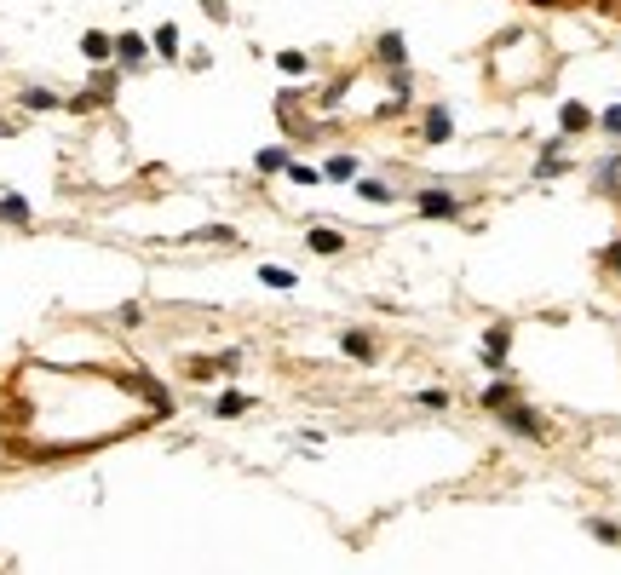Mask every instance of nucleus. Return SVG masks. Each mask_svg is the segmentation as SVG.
Masks as SVG:
<instances>
[{
    "label": "nucleus",
    "instance_id": "25",
    "mask_svg": "<svg viewBox=\"0 0 621 575\" xmlns=\"http://www.w3.org/2000/svg\"><path fill=\"white\" fill-rule=\"evenodd\" d=\"M604 133H621V110H604Z\"/></svg>",
    "mask_w": 621,
    "mask_h": 575
},
{
    "label": "nucleus",
    "instance_id": "14",
    "mask_svg": "<svg viewBox=\"0 0 621 575\" xmlns=\"http://www.w3.org/2000/svg\"><path fill=\"white\" fill-rule=\"evenodd\" d=\"M357 196H363V202H374V207L397 202V196H391V184H380V179H363V184H357Z\"/></svg>",
    "mask_w": 621,
    "mask_h": 575
},
{
    "label": "nucleus",
    "instance_id": "6",
    "mask_svg": "<svg viewBox=\"0 0 621 575\" xmlns=\"http://www.w3.org/2000/svg\"><path fill=\"white\" fill-rule=\"evenodd\" d=\"M115 58L133 69V64H144V35H115Z\"/></svg>",
    "mask_w": 621,
    "mask_h": 575
},
{
    "label": "nucleus",
    "instance_id": "8",
    "mask_svg": "<svg viewBox=\"0 0 621 575\" xmlns=\"http://www.w3.org/2000/svg\"><path fill=\"white\" fill-rule=\"evenodd\" d=\"M380 64H409V46H403V35H380Z\"/></svg>",
    "mask_w": 621,
    "mask_h": 575
},
{
    "label": "nucleus",
    "instance_id": "24",
    "mask_svg": "<svg viewBox=\"0 0 621 575\" xmlns=\"http://www.w3.org/2000/svg\"><path fill=\"white\" fill-rule=\"evenodd\" d=\"M604 265H610V271L621 276V242H610V248H604Z\"/></svg>",
    "mask_w": 621,
    "mask_h": 575
},
{
    "label": "nucleus",
    "instance_id": "5",
    "mask_svg": "<svg viewBox=\"0 0 621 575\" xmlns=\"http://www.w3.org/2000/svg\"><path fill=\"white\" fill-rule=\"evenodd\" d=\"M18 104H23L29 115H46V110H58L64 98H58V92H46V87H23V92H18Z\"/></svg>",
    "mask_w": 621,
    "mask_h": 575
},
{
    "label": "nucleus",
    "instance_id": "7",
    "mask_svg": "<svg viewBox=\"0 0 621 575\" xmlns=\"http://www.w3.org/2000/svg\"><path fill=\"white\" fill-rule=\"evenodd\" d=\"M340 345H345V357H357V363H374V340H368L363 328H351Z\"/></svg>",
    "mask_w": 621,
    "mask_h": 575
},
{
    "label": "nucleus",
    "instance_id": "15",
    "mask_svg": "<svg viewBox=\"0 0 621 575\" xmlns=\"http://www.w3.org/2000/svg\"><path fill=\"white\" fill-rule=\"evenodd\" d=\"M449 133H455V121H449V110H432V115H426V138H432V144H443Z\"/></svg>",
    "mask_w": 621,
    "mask_h": 575
},
{
    "label": "nucleus",
    "instance_id": "1",
    "mask_svg": "<svg viewBox=\"0 0 621 575\" xmlns=\"http://www.w3.org/2000/svg\"><path fill=\"white\" fill-rule=\"evenodd\" d=\"M414 207H420V213H426V219H455L460 207V196L455 190H443V184H432V190H420V196H414Z\"/></svg>",
    "mask_w": 621,
    "mask_h": 575
},
{
    "label": "nucleus",
    "instance_id": "20",
    "mask_svg": "<svg viewBox=\"0 0 621 575\" xmlns=\"http://www.w3.org/2000/svg\"><path fill=\"white\" fill-rule=\"evenodd\" d=\"M259 173H288V150H259Z\"/></svg>",
    "mask_w": 621,
    "mask_h": 575
},
{
    "label": "nucleus",
    "instance_id": "2",
    "mask_svg": "<svg viewBox=\"0 0 621 575\" xmlns=\"http://www.w3.org/2000/svg\"><path fill=\"white\" fill-rule=\"evenodd\" d=\"M501 426H506L512 437H547V420H541L535 409H524V403H506V409H501Z\"/></svg>",
    "mask_w": 621,
    "mask_h": 575
},
{
    "label": "nucleus",
    "instance_id": "9",
    "mask_svg": "<svg viewBox=\"0 0 621 575\" xmlns=\"http://www.w3.org/2000/svg\"><path fill=\"white\" fill-rule=\"evenodd\" d=\"M506 403H518V391L506 386V380H495V386H483V409H495V414H501Z\"/></svg>",
    "mask_w": 621,
    "mask_h": 575
},
{
    "label": "nucleus",
    "instance_id": "21",
    "mask_svg": "<svg viewBox=\"0 0 621 575\" xmlns=\"http://www.w3.org/2000/svg\"><path fill=\"white\" fill-rule=\"evenodd\" d=\"M190 242H236V230H230V225H213V230H196Z\"/></svg>",
    "mask_w": 621,
    "mask_h": 575
},
{
    "label": "nucleus",
    "instance_id": "18",
    "mask_svg": "<svg viewBox=\"0 0 621 575\" xmlns=\"http://www.w3.org/2000/svg\"><path fill=\"white\" fill-rule=\"evenodd\" d=\"M259 282H265V288H294V271H282V265H259Z\"/></svg>",
    "mask_w": 621,
    "mask_h": 575
},
{
    "label": "nucleus",
    "instance_id": "17",
    "mask_svg": "<svg viewBox=\"0 0 621 575\" xmlns=\"http://www.w3.org/2000/svg\"><path fill=\"white\" fill-rule=\"evenodd\" d=\"M276 69H282V75H305L311 58H305V52H276Z\"/></svg>",
    "mask_w": 621,
    "mask_h": 575
},
{
    "label": "nucleus",
    "instance_id": "11",
    "mask_svg": "<svg viewBox=\"0 0 621 575\" xmlns=\"http://www.w3.org/2000/svg\"><path fill=\"white\" fill-rule=\"evenodd\" d=\"M213 409H219V420H236V414H248V409H253V397H242V391H225Z\"/></svg>",
    "mask_w": 621,
    "mask_h": 575
},
{
    "label": "nucleus",
    "instance_id": "22",
    "mask_svg": "<svg viewBox=\"0 0 621 575\" xmlns=\"http://www.w3.org/2000/svg\"><path fill=\"white\" fill-rule=\"evenodd\" d=\"M288 179H294V184H317L322 173H317V167H305V161H288Z\"/></svg>",
    "mask_w": 621,
    "mask_h": 575
},
{
    "label": "nucleus",
    "instance_id": "19",
    "mask_svg": "<svg viewBox=\"0 0 621 575\" xmlns=\"http://www.w3.org/2000/svg\"><path fill=\"white\" fill-rule=\"evenodd\" d=\"M156 52H161V58H173V52H179V29H173V23H161V29H156Z\"/></svg>",
    "mask_w": 621,
    "mask_h": 575
},
{
    "label": "nucleus",
    "instance_id": "4",
    "mask_svg": "<svg viewBox=\"0 0 621 575\" xmlns=\"http://www.w3.org/2000/svg\"><path fill=\"white\" fill-rule=\"evenodd\" d=\"M305 248L328 259V253H340V248H345V236H340V230H328V225H311V230H305Z\"/></svg>",
    "mask_w": 621,
    "mask_h": 575
},
{
    "label": "nucleus",
    "instance_id": "10",
    "mask_svg": "<svg viewBox=\"0 0 621 575\" xmlns=\"http://www.w3.org/2000/svg\"><path fill=\"white\" fill-rule=\"evenodd\" d=\"M81 52H87L92 64H104V58L115 52V41H110V35H98V29H92V35H81Z\"/></svg>",
    "mask_w": 621,
    "mask_h": 575
},
{
    "label": "nucleus",
    "instance_id": "13",
    "mask_svg": "<svg viewBox=\"0 0 621 575\" xmlns=\"http://www.w3.org/2000/svg\"><path fill=\"white\" fill-rule=\"evenodd\" d=\"M322 179H340V184H351V179H357V156H334L328 167H322Z\"/></svg>",
    "mask_w": 621,
    "mask_h": 575
},
{
    "label": "nucleus",
    "instance_id": "23",
    "mask_svg": "<svg viewBox=\"0 0 621 575\" xmlns=\"http://www.w3.org/2000/svg\"><path fill=\"white\" fill-rule=\"evenodd\" d=\"M414 403H420V409H449V391H420V397H414Z\"/></svg>",
    "mask_w": 621,
    "mask_h": 575
},
{
    "label": "nucleus",
    "instance_id": "16",
    "mask_svg": "<svg viewBox=\"0 0 621 575\" xmlns=\"http://www.w3.org/2000/svg\"><path fill=\"white\" fill-rule=\"evenodd\" d=\"M587 121H593V115L581 110V104H564V110H558V127H564V133H581Z\"/></svg>",
    "mask_w": 621,
    "mask_h": 575
},
{
    "label": "nucleus",
    "instance_id": "12",
    "mask_svg": "<svg viewBox=\"0 0 621 575\" xmlns=\"http://www.w3.org/2000/svg\"><path fill=\"white\" fill-rule=\"evenodd\" d=\"M0 219H12V225H29V202L6 190V196H0Z\"/></svg>",
    "mask_w": 621,
    "mask_h": 575
},
{
    "label": "nucleus",
    "instance_id": "3",
    "mask_svg": "<svg viewBox=\"0 0 621 575\" xmlns=\"http://www.w3.org/2000/svg\"><path fill=\"white\" fill-rule=\"evenodd\" d=\"M506 351H512V328H506V322H495V328L483 334V363L501 368V363H506Z\"/></svg>",
    "mask_w": 621,
    "mask_h": 575
}]
</instances>
